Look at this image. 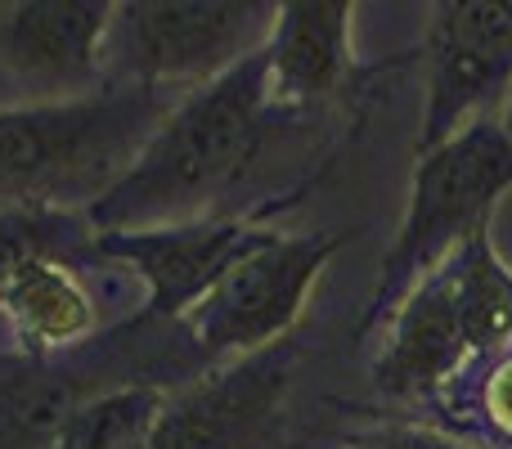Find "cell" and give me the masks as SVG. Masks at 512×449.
Returning <instances> with one entry per match:
<instances>
[{
    "instance_id": "obj_11",
    "label": "cell",
    "mask_w": 512,
    "mask_h": 449,
    "mask_svg": "<svg viewBox=\"0 0 512 449\" xmlns=\"http://www.w3.org/2000/svg\"><path fill=\"white\" fill-rule=\"evenodd\" d=\"M351 14V0H288V5H279L274 32L265 41V77H270L274 113L324 104L351 86Z\"/></svg>"
},
{
    "instance_id": "obj_15",
    "label": "cell",
    "mask_w": 512,
    "mask_h": 449,
    "mask_svg": "<svg viewBox=\"0 0 512 449\" xmlns=\"http://www.w3.org/2000/svg\"><path fill=\"white\" fill-rule=\"evenodd\" d=\"M481 414L504 441H512V351L499 355L495 369L481 382Z\"/></svg>"
},
{
    "instance_id": "obj_3",
    "label": "cell",
    "mask_w": 512,
    "mask_h": 449,
    "mask_svg": "<svg viewBox=\"0 0 512 449\" xmlns=\"http://www.w3.org/2000/svg\"><path fill=\"white\" fill-rule=\"evenodd\" d=\"M512 189V140L499 117H477L441 149L418 153L414 185H409L405 221L396 229L387 261H382L378 288L360 319V333L391 319L423 274H432L454 247L472 234H486L495 203Z\"/></svg>"
},
{
    "instance_id": "obj_1",
    "label": "cell",
    "mask_w": 512,
    "mask_h": 449,
    "mask_svg": "<svg viewBox=\"0 0 512 449\" xmlns=\"http://www.w3.org/2000/svg\"><path fill=\"white\" fill-rule=\"evenodd\" d=\"M270 77L265 50L239 68L189 90L171 104L162 126L149 135L140 158L99 203L86 207L90 229H158L203 221L256 162L270 122Z\"/></svg>"
},
{
    "instance_id": "obj_8",
    "label": "cell",
    "mask_w": 512,
    "mask_h": 449,
    "mask_svg": "<svg viewBox=\"0 0 512 449\" xmlns=\"http://www.w3.org/2000/svg\"><path fill=\"white\" fill-rule=\"evenodd\" d=\"M270 234L274 229L239 221V216H203V221L158 229H104L95 234V252L131 265L144 279L140 324L144 319H176L180 324L189 306Z\"/></svg>"
},
{
    "instance_id": "obj_10",
    "label": "cell",
    "mask_w": 512,
    "mask_h": 449,
    "mask_svg": "<svg viewBox=\"0 0 512 449\" xmlns=\"http://www.w3.org/2000/svg\"><path fill=\"white\" fill-rule=\"evenodd\" d=\"M472 360V342L463 333L459 301L445 261L405 292L387 324V346L373 364V387L391 400H427L459 378Z\"/></svg>"
},
{
    "instance_id": "obj_5",
    "label": "cell",
    "mask_w": 512,
    "mask_h": 449,
    "mask_svg": "<svg viewBox=\"0 0 512 449\" xmlns=\"http://www.w3.org/2000/svg\"><path fill=\"white\" fill-rule=\"evenodd\" d=\"M351 234H270L234 261L203 297L189 306L180 324L194 346L212 360L221 355H256L283 342L297 315L306 310L310 288L328 270Z\"/></svg>"
},
{
    "instance_id": "obj_13",
    "label": "cell",
    "mask_w": 512,
    "mask_h": 449,
    "mask_svg": "<svg viewBox=\"0 0 512 449\" xmlns=\"http://www.w3.org/2000/svg\"><path fill=\"white\" fill-rule=\"evenodd\" d=\"M68 369L41 360H0V449H45L81 405Z\"/></svg>"
},
{
    "instance_id": "obj_2",
    "label": "cell",
    "mask_w": 512,
    "mask_h": 449,
    "mask_svg": "<svg viewBox=\"0 0 512 449\" xmlns=\"http://www.w3.org/2000/svg\"><path fill=\"white\" fill-rule=\"evenodd\" d=\"M176 99L104 86L86 99L0 113V212L90 207L126 176Z\"/></svg>"
},
{
    "instance_id": "obj_17",
    "label": "cell",
    "mask_w": 512,
    "mask_h": 449,
    "mask_svg": "<svg viewBox=\"0 0 512 449\" xmlns=\"http://www.w3.org/2000/svg\"><path fill=\"white\" fill-rule=\"evenodd\" d=\"M499 126H504V135L512 140V90H508V99H504V113H499Z\"/></svg>"
},
{
    "instance_id": "obj_9",
    "label": "cell",
    "mask_w": 512,
    "mask_h": 449,
    "mask_svg": "<svg viewBox=\"0 0 512 449\" xmlns=\"http://www.w3.org/2000/svg\"><path fill=\"white\" fill-rule=\"evenodd\" d=\"M117 5L108 0H23L0 9V68L23 81L36 104L86 99L104 90V45Z\"/></svg>"
},
{
    "instance_id": "obj_14",
    "label": "cell",
    "mask_w": 512,
    "mask_h": 449,
    "mask_svg": "<svg viewBox=\"0 0 512 449\" xmlns=\"http://www.w3.org/2000/svg\"><path fill=\"white\" fill-rule=\"evenodd\" d=\"M162 400L167 396L158 387H117L86 396L45 449H149Z\"/></svg>"
},
{
    "instance_id": "obj_12",
    "label": "cell",
    "mask_w": 512,
    "mask_h": 449,
    "mask_svg": "<svg viewBox=\"0 0 512 449\" xmlns=\"http://www.w3.org/2000/svg\"><path fill=\"white\" fill-rule=\"evenodd\" d=\"M0 315H5L23 360L54 364L68 351L86 346L99 328V306L77 279L63 252H32L0 283Z\"/></svg>"
},
{
    "instance_id": "obj_16",
    "label": "cell",
    "mask_w": 512,
    "mask_h": 449,
    "mask_svg": "<svg viewBox=\"0 0 512 449\" xmlns=\"http://www.w3.org/2000/svg\"><path fill=\"white\" fill-rule=\"evenodd\" d=\"M351 449H472V445H459V441H450V436L414 432V427H391V432H378Z\"/></svg>"
},
{
    "instance_id": "obj_7",
    "label": "cell",
    "mask_w": 512,
    "mask_h": 449,
    "mask_svg": "<svg viewBox=\"0 0 512 449\" xmlns=\"http://www.w3.org/2000/svg\"><path fill=\"white\" fill-rule=\"evenodd\" d=\"M292 342L221 364L162 400L149 449H265L274 441L279 405L292 387Z\"/></svg>"
},
{
    "instance_id": "obj_6",
    "label": "cell",
    "mask_w": 512,
    "mask_h": 449,
    "mask_svg": "<svg viewBox=\"0 0 512 449\" xmlns=\"http://www.w3.org/2000/svg\"><path fill=\"white\" fill-rule=\"evenodd\" d=\"M427 108L418 153L486 117V104L512 90V0H445L432 9L423 41Z\"/></svg>"
},
{
    "instance_id": "obj_4",
    "label": "cell",
    "mask_w": 512,
    "mask_h": 449,
    "mask_svg": "<svg viewBox=\"0 0 512 449\" xmlns=\"http://www.w3.org/2000/svg\"><path fill=\"white\" fill-rule=\"evenodd\" d=\"M274 18L279 5L265 0H131L108 27L104 77L185 99L265 50Z\"/></svg>"
}]
</instances>
